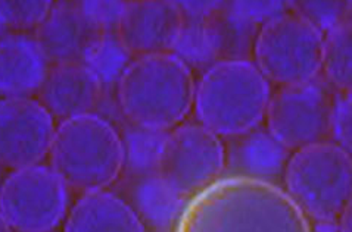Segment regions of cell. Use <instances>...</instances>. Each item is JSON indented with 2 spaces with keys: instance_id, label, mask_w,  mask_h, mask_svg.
<instances>
[{
  "instance_id": "obj_1",
  "label": "cell",
  "mask_w": 352,
  "mask_h": 232,
  "mask_svg": "<svg viewBox=\"0 0 352 232\" xmlns=\"http://www.w3.org/2000/svg\"><path fill=\"white\" fill-rule=\"evenodd\" d=\"M174 232H313L280 185L221 176L189 198Z\"/></svg>"
},
{
  "instance_id": "obj_2",
  "label": "cell",
  "mask_w": 352,
  "mask_h": 232,
  "mask_svg": "<svg viewBox=\"0 0 352 232\" xmlns=\"http://www.w3.org/2000/svg\"><path fill=\"white\" fill-rule=\"evenodd\" d=\"M192 69L173 54L134 58L116 87L117 106L131 125L171 131L193 109Z\"/></svg>"
},
{
  "instance_id": "obj_3",
  "label": "cell",
  "mask_w": 352,
  "mask_h": 232,
  "mask_svg": "<svg viewBox=\"0 0 352 232\" xmlns=\"http://www.w3.org/2000/svg\"><path fill=\"white\" fill-rule=\"evenodd\" d=\"M272 97L270 82L252 60L224 59L206 68L196 82L198 124L221 139L258 128Z\"/></svg>"
},
{
  "instance_id": "obj_4",
  "label": "cell",
  "mask_w": 352,
  "mask_h": 232,
  "mask_svg": "<svg viewBox=\"0 0 352 232\" xmlns=\"http://www.w3.org/2000/svg\"><path fill=\"white\" fill-rule=\"evenodd\" d=\"M49 161L69 189L103 192L122 174L121 134L100 113L65 119L56 126Z\"/></svg>"
},
{
  "instance_id": "obj_5",
  "label": "cell",
  "mask_w": 352,
  "mask_h": 232,
  "mask_svg": "<svg viewBox=\"0 0 352 232\" xmlns=\"http://www.w3.org/2000/svg\"><path fill=\"white\" fill-rule=\"evenodd\" d=\"M282 188L314 222L339 220L352 202V157L333 141L292 153Z\"/></svg>"
},
{
  "instance_id": "obj_6",
  "label": "cell",
  "mask_w": 352,
  "mask_h": 232,
  "mask_svg": "<svg viewBox=\"0 0 352 232\" xmlns=\"http://www.w3.org/2000/svg\"><path fill=\"white\" fill-rule=\"evenodd\" d=\"M324 34L295 10L265 21L254 41V63L278 87L318 78Z\"/></svg>"
},
{
  "instance_id": "obj_7",
  "label": "cell",
  "mask_w": 352,
  "mask_h": 232,
  "mask_svg": "<svg viewBox=\"0 0 352 232\" xmlns=\"http://www.w3.org/2000/svg\"><path fill=\"white\" fill-rule=\"evenodd\" d=\"M69 212V188L47 165L10 172L0 185V215L14 232H54Z\"/></svg>"
},
{
  "instance_id": "obj_8",
  "label": "cell",
  "mask_w": 352,
  "mask_h": 232,
  "mask_svg": "<svg viewBox=\"0 0 352 232\" xmlns=\"http://www.w3.org/2000/svg\"><path fill=\"white\" fill-rule=\"evenodd\" d=\"M335 97L318 78L278 87L268 102L267 130L292 153L330 141Z\"/></svg>"
},
{
  "instance_id": "obj_9",
  "label": "cell",
  "mask_w": 352,
  "mask_h": 232,
  "mask_svg": "<svg viewBox=\"0 0 352 232\" xmlns=\"http://www.w3.org/2000/svg\"><path fill=\"white\" fill-rule=\"evenodd\" d=\"M226 171V144L201 124L168 132L160 174L188 198L219 181Z\"/></svg>"
},
{
  "instance_id": "obj_10",
  "label": "cell",
  "mask_w": 352,
  "mask_h": 232,
  "mask_svg": "<svg viewBox=\"0 0 352 232\" xmlns=\"http://www.w3.org/2000/svg\"><path fill=\"white\" fill-rule=\"evenodd\" d=\"M56 132L55 118L37 99H0V166L41 165Z\"/></svg>"
},
{
  "instance_id": "obj_11",
  "label": "cell",
  "mask_w": 352,
  "mask_h": 232,
  "mask_svg": "<svg viewBox=\"0 0 352 232\" xmlns=\"http://www.w3.org/2000/svg\"><path fill=\"white\" fill-rule=\"evenodd\" d=\"M183 27L179 2H126L117 34L133 56L171 54Z\"/></svg>"
},
{
  "instance_id": "obj_12",
  "label": "cell",
  "mask_w": 352,
  "mask_h": 232,
  "mask_svg": "<svg viewBox=\"0 0 352 232\" xmlns=\"http://www.w3.org/2000/svg\"><path fill=\"white\" fill-rule=\"evenodd\" d=\"M103 90L93 73L81 62L52 65L37 100L59 122L76 116L96 113Z\"/></svg>"
},
{
  "instance_id": "obj_13",
  "label": "cell",
  "mask_w": 352,
  "mask_h": 232,
  "mask_svg": "<svg viewBox=\"0 0 352 232\" xmlns=\"http://www.w3.org/2000/svg\"><path fill=\"white\" fill-rule=\"evenodd\" d=\"M292 152L274 137L258 126L229 139L226 146L227 176H239L280 185Z\"/></svg>"
},
{
  "instance_id": "obj_14",
  "label": "cell",
  "mask_w": 352,
  "mask_h": 232,
  "mask_svg": "<svg viewBox=\"0 0 352 232\" xmlns=\"http://www.w3.org/2000/svg\"><path fill=\"white\" fill-rule=\"evenodd\" d=\"M52 67L34 34L0 38V99L37 96Z\"/></svg>"
},
{
  "instance_id": "obj_15",
  "label": "cell",
  "mask_w": 352,
  "mask_h": 232,
  "mask_svg": "<svg viewBox=\"0 0 352 232\" xmlns=\"http://www.w3.org/2000/svg\"><path fill=\"white\" fill-rule=\"evenodd\" d=\"M96 33L82 15L78 2H56L34 31V37L52 65L80 62Z\"/></svg>"
},
{
  "instance_id": "obj_16",
  "label": "cell",
  "mask_w": 352,
  "mask_h": 232,
  "mask_svg": "<svg viewBox=\"0 0 352 232\" xmlns=\"http://www.w3.org/2000/svg\"><path fill=\"white\" fill-rule=\"evenodd\" d=\"M64 232H146L129 202L108 189L82 194L71 207Z\"/></svg>"
},
{
  "instance_id": "obj_17",
  "label": "cell",
  "mask_w": 352,
  "mask_h": 232,
  "mask_svg": "<svg viewBox=\"0 0 352 232\" xmlns=\"http://www.w3.org/2000/svg\"><path fill=\"white\" fill-rule=\"evenodd\" d=\"M223 5L199 16H184L183 27L171 54L192 68H210L229 59V37L223 21Z\"/></svg>"
},
{
  "instance_id": "obj_18",
  "label": "cell",
  "mask_w": 352,
  "mask_h": 232,
  "mask_svg": "<svg viewBox=\"0 0 352 232\" xmlns=\"http://www.w3.org/2000/svg\"><path fill=\"white\" fill-rule=\"evenodd\" d=\"M130 200L142 222L157 229L175 225L189 202L161 174L133 179Z\"/></svg>"
},
{
  "instance_id": "obj_19",
  "label": "cell",
  "mask_w": 352,
  "mask_h": 232,
  "mask_svg": "<svg viewBox=\"0 0 352 232\" xmlns=\"http://www.w3.org/2000/svg\"><path fill=\"white\" fill-rule=\"evenodd\" d=\"M134 56L122 43L117 31L96 33L82 51L80 62L95 77L102 89H116Z\"/></svg>"
},
{
  "instance_id": "obj_20",
  "label": "cell",
  "mask_w": 352,
  "mask_h": 232,
  "mask_svg": "<svg viewBox=\"0 0 352 232\" xmlns=\"http://www.w3.org/2000/svg\"><path fill=\"white\" fill-rule=\"evenodd\" d=\"M168 132L129 124L121 134L122 172L133 179L160 174Z\"/></svg>"
},
{
  "instance_id": "obj_21",
  "label": "cell",
  "mask_w": 352,
  "mask_h": 232,
  "mask_svg": "<svg viewBox=\"0 0 352 232\" xmlns=\"http://www.w3.org/2000/svg\"><path fill=\"white\" fill-rule=\"evenodd\" d=\"M330 86L340 93L352 91V21L345 19L324 34L323 67Z\"/></svg>"
},
{
  "instance_id": "obj_22",
  "label": "cell",
  "mask_w": 352,
  "mask_h": 232,
  "mask_svg": "<svg viewBox=\"0 0 352 232\" xmlns=\"http://www.w3.org/2000/svg\"><path fill=\"white\" fill-rule=\"evenodd\" d=\"M294 6L296 9L292 10L309 21L323 34L348 18L346 2H302Z\"/></svg>"
},
{
  "instance_id": "obj_23",
  "label": "cell",
  "mask_w": 352,
  "mask_h": 232,
  "mask_svg": "<svg viewBox=\"0 0 352 232\" xmlns=\"http://www.w3.org/2000/svg\"><path fill=\"white\" fill-rule=\"evenodd\" d=\"M82 15L95 33L117 31L126 2H78Z\"/></svg>"
},
{
  "instance_id": "obj_24",
  "label": "cell",
  "mask_w": 352,
  "mask_h": 232,
  "mask_svg": "<svg viewBox=\"0 0 352 232\" xmlns=\"http://www.w3.org/2000/svg\"><path fill=\"white\" fill-rule=\"evenodd\" d=\"M332 139L352 157V91L339 93L335 97Z\"/></svg>"
},
{
  "instance_id": "obj_25",
  "label": "cell",
  "mask_w": 352,
  "mask_h": 232,
  "mask_svg": "<svg viewBox=\"0 0 352 232\" xmlns=\"http://www.w3.org/2000/svg\"><path fill=\"white\" fill-rule=\"evenodd\" d=\"M338 224L340 232H352V202L346 206L344 213L340 215Z\"/></svg>"
},
{
  "instance_id": "obj_26",
  "label": "cell",
  "mask_w": 352,
  "mask_h": 232,
  "mask_svg": "<svg viewBox=\"0 0 352 232\" xmlns=\"http://www.w3.org/2000/svg\"><path fill=\"white\" fill-rule=\"evenodd\" d=\"M313 232H340L338 220L335 222H316Z\"/></svg>"
},
{
  "instance_id": "obj_27",
  "label": "cell",
  "mask_w": 352,
  "mask_h": 232,
  "mask_svg": "<svg viewBox=\"0 0 352 232\" xmlns=\"http://www.w3.org/2000/svg\"><path fill=\"white\" fill-rule=\"evenodd\" d=\"M0 232H14L2 215H0Z\"/></svg>"
},
{
  "instance_id": "obj_28",
  "label": "cell",
  "mask_w": 352,
  "mask_h": 232,
  "mask_svg": "<svg viewBox=\"0 0 352 232\" xmlns=\"http://www.w3.org/2000/svg\"><path fill=\"white\" fill-rule=\"evenodd\" d=\"M348 6V19L352 21V2H346Z\"/></svg>"
},
{
  "instance_id": "obj_29",
  "label": "cell",
  "mask_w": 352,
  "mask_h": 232,
  "mask_svg": "<svg viewBox=\"0 0 352 232\" xmlns=\"http://www.w3.org/2000/svg\"><path fill=\"white\" fill-rule=\"evenodd\" d=\"M0 171H2V166H0ZM0 185H2V174H0Z\"/></svg>"
}]
</instances>
